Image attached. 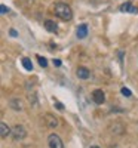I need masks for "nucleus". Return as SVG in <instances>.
I'll return each mask as SVG.
<instances>
[{
	"mask_svg": "<svg viewBox=\"0 0 138 148\" xmlns=\"http://www.w3.org/2000/svg\"><path fill=\"white\" fill-rule=\"evenodd\" d=\"M122 95H125V96H131L132 93H131V90H129L128 88H122Z\"/></svg>",
	"mask_w": 138,
	"mask_h": 148,
	"instance_id": "obj_15",
	"label": "nucleus"
},
{
	"mask_svg": "<svg viewBox=\"0 0 138 148\" xmlns=\"http://www.w3.org/2000/svg\"><path fill=\"white\" fill-rule=\"evenodd\" d=\"M54 65L59 67V65H61V61H59V59H54Z\"/></svg>",
	"mask_w": 138,
	"mask_h": 148,
	"instance_id": "obj_19",
	"label": "nucleus"
},
{
	"mask_svg": "<svg viewBox=\"0 0 138 148\" xmlns=\"http://www.w3.org/2000/svg\"><path fill=\"white\" fill-rule=\"evenodd\" d=\"M76 74H77V77H79V79H82V80H86L88 77L91 76L89 70H88L86 67H79V68H77V71H76Z\"/></svg>",
	"mask_w": 138,
	"mask_h": 148,
	"instance_id": "obj_9",
	"label": "nucleus"
},
{
	"mask_svg": "<svg viewBox=\"0 0 138 148\" xmlns=\"http://www.w3.org/2000/svg\"><path fill=\"white\" fill-rule=\"evenodd\" d=\"M22 65H24V68H26L27 71H31L33 70V62H31V59L30 58H22Z\"/></svg>",
	"mask_w": 138,
	"mask_h": 148,
	"instance_id": "obj_12",
	"label": "nucleus"
},
{
	"mask_svg": "<svg viewBox=\"0 0 138 148\" xmlns=\"http://www.w3.org/2000/svg\"><path fill=\"white\" fill-rule=\"evenodd\" d=\"M10 135H12V138H14L15 141H22L24 138L27 136V132H26V127H24L22 125H17V126L12 127Z\"/></svg>",
	"mask_w": 138,
	"mask_h": 148,
	"instance_id": "obj_2",
	"label": "nucleus"
},
{
	"mask_svg": "<svg viewBox=\"0 0 138 148\" xmlns=\"http://www.w3.org/2000/svg\"><path fill=\"white\" fill-rule=\"evenodd\" d=\"M54 14H55L58 18H61L62 21H70V19L73 18L71 8H70L67 3H62V2L54 5Z\"/></svg>",
	"mask_w": 138,
	"mask_h": 148,
	"instance_id": "obj_1",
	"label": "nucleus"
},
{
	"mask_svg": "<svg viewBox=\"0 0 138 148\" xmlns=\"http://www.w3.org/2000/svg\"><path fill=\"white\" fill-rule=\"evenodd\" d=\"M45 123H46V126L48 127H51V129H55L58 126V119L54 116V114H45Z\"/></svg>",
	"mask_w": 138,
	"mask_h": 148,
	"instance_id": "obj_5",
	"label": "nucleus"
},
{
	"mask_svg": "<svg viewBox=\"0 0 138 148\" xmlns=\"http://www.w3.org/2000/svg\"><path fill=\"white\" fill-rule=\"evenodd\" d=\"M92 99H94V102H95L97 105H101V104H104V101H106V95H104V92H103L101 89H95V90L92 92Z\"/></svg>",
	"mask_w": 138,
	"mask_h": 148,
	"instance_id": "obj_4",
	"label": "nucleus"
},
{
	"mask_svg": "<svg viewBox=\"0 0 138 148\" xmlns=\"http://www.w3.org/2000/svg\"><path fill=\"white\" fill-rule=\"evenodd\" d=\"M45 28H46L49 33H57V31H58L57 22L52 21V19H46V21H45Z\"/></svg>",
	"mask_w": 138,
	"mask_h": 148,
	"instance_id": "obj_7",
	"label": "nucleus"
},
{
	"mask_svg": "<svg viewBox=\"0 0 138 148\" xmlns=\"http://www.w3.org/2000/svg\"><path fill=\"white\" fill-rule=\"evenodd\" d=\"M0 12H2V14H6V12H9V8L2 5V6H0Z\"/></svg>",
	"mask_w": 138,
	"mask_h": 148,
	"instance_id": "obj_16",
	"label": "nucleus"
},
{
	"mask_svg": "<svg viewBox=\"0 0 138 148\" xmlns=\"http://www.w3.org/2000/svg\"><path fill=\"white\" fill-rule=\"evenodd\" d=\"M120 10H122V12H131V14H138V9H137L135 6H132L129 2L123 3V5L120 6Z\"/></svg>",
	"mask_w": 138,
	"mask_h": 148,
	"instance_id": "obj_10",
	"label": "nucleus"
},
{
	"mask_svg": "<svg viewBox=\"0 0 138 148\" xmlns=\"http://www.w3.org/2000/svg\"><path fill=\"white\" fill-rule=\"evenodd\" d=\"M91 148H99V147H97V145H92V147H91Z\"/></svg>",
	"mask_w": 138,
	"mask_h": 148,
	"instance_id": "obj_20",
	"label": "nucleus"
},
{
	"mask_svg": "<svg viewBox=\"0 0 138 148\" xmlns=\"http://www.w3.org/2000/svg\"><path fill=\"white\" fill-rule=\"evenodd\" d=\"M55 105H57V108H58V110H64V107L61 105V102H59V101H55Z\"/></svg>",
	"mask_w": 138,
	"mask_h": 148,
	"instance_id": "obj_17",
	"label": "nucleus"
},
{
	"mask_svg": "<svg viewBox=\"0 0 138 148\" xmlns=\"http://www.w3.org/2000/svg\"><path fill=\"white\" fill-rule=\"evenodd\" d=\"M76 36L79 37V39H85V37L88 36V25H85V24L79 25L77 30H76Z\"/></svg>",
	"mask_w": 138,
	"mask_h": 148,
	"instance_id": "obj_11",
	"label": "nucleus"
},
{
	"mask_svg": "<svg viewBox=\"0 0 138 148\" xmlns=\"http://www.w3.org/2000/svg\"><path fill=\"white\" fill-rule=\"evenodd\" d=\"M48 145H49V148H64V144H62L61 138L58 136V135H55V133L49 135V138H48Z\"/></svg>",
	"mask_w": 138,
	"mask_h": 148,
	"instance_id": "obj_3",
	"label": "nucleus"
},
{
	"mask_svg": "<svg viewBox=\"0 0 138 148\" xmlns=\"http://www.w3.org/2000/svg\"><path fill=\"white\" fill-rule=\"evenodd\" d=\"M10 132H12V129H9V126L6 125L5 121H2V123H0V136H2L3 139L9 136V135H10Z\"/></svg>",
	"mask_w": 138,
	"mask_h": 148,
	"instance_id": "obj_8",
	"label": "nucleus"
},
{
	"mask_svg": "<svg viewBox=\"0 0 138 148\" xmlns=\"http://www.w3.org/2000/svg\"><path fill=\"white\" fill-rule=\"evenodd\" d=\"M28 101L31 102V105H33V107H36V105H37V98H36V93H34V92L28 93Z\"/></svg>",
	"mask_w": 138,
	"mask_h": 148,
	"instance_id": "obj_13",
	"label": "nucleus"
},
{
	"mask_svg": "<svg viewBox=\"0 0 138 148\" xmlns=\"http://www.w3.org/2000/svg\"><path fill=\"white\" fill-rule=\"evenodd\" d=\"M9 107L12 110H17V111H22L24 110V105H22V101L19 98H14V99L9 101Z\"/></svg>",
	"mask_w": 138,
	"mask_h": 148,
	"instance_id": "obj_6",
	"label": "nucleus"
},
{
	"mask_svg": "<svg viewBox=\"0 0 138 148\" xmlns=\"http://www.w3.org/2000/svg\"><path fill=\"white\" fill-rule=\"evenodd\" d=\"M9 33H10V36H12V37H17V36H18V33H17V31H15L14 28H12V30H10Z\"/></svg>",
	"mask_w": 138,
	"mask_h": 148,
	"instance_id": "obj_18",
	"label": "nucleus"
},
{
	"mask_svg": "<svg viewBox=\"0 0 138 148\" xmlns=\"http://www.w3.org/2000/svg\"><path fill=\"white\" fill-rule=\"evenodd\" d=\"M37 61H39L40 67H43V68L48 67V61H46V58H43V56H40V55H37Z\"/></svg>",
	"mask_w": 138,
	"mask_h": 148,
	"instance_id": "obj_14",
	"label": "nucleus"
}]
</instances>
